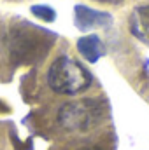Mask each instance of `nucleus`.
<instances>
[{
    "mask_svg": "<svg viewBox=\"0 0 149 150\" xmlns=\"http://www.w3.org/2000/svg\"><path fill=\"white\" fill-rule=\"evenodd\" d=\"M47 84L58 94H79L91 84L90 72L72 58H58L47 70Z\"/></svg>",
    "mask_w": 149,
    "mask_h": 150,
    "instance_id": "1",
    "label": "nucleus"
},
{
    "mask_svg": "<svg viewBox=\"0 0 149 150\" xmlns=\"http://www.w3.org/2000/svg\"><path fill=\"white\" fill-rule=\"evenodd\" d=\"M98 105L91 100L65 103L58 112V122L69 131H84L98 117Z\"/></svg>",
    "mask_w": 149,
    "mask_h": 150,
    "instance_id": "2",
    "label": "nucleus"
},
{
    "mask_svg": "<svg viewBox=\"0 0 149 150\" xmlns=\"http://www.w3.org/2000/svg\"><path fill=\"white\" fill-rule=\"evenodd\" d=\"M97 2H104V4H116L119 0H97Z\"/></svg>",
    "mask_w": 149,
    "mask_h": 150,
    "instance_id": "7",
    "label": "nucleus"
},
{
    "mask_svg": "<svg viewBox=\"0 0 149 150\" xmlns=\"http://www.w3.org/2000/svg\"><path fill=\"white\" fill-rule=\"evenodd\" d=\"M81 150H100V149H97V147H86V149H81Z\"/></svg>",
    "mask_w": 149,
    "mask_h": 150,
    "instance_id": "8",
    "label": "nucleus"
},
{
    "mask_svg": "<svg viewBox=\"0 0 149 150\" xmlns=\"http://www.w3.org/2000/svg\"><path fill=\"white\" fill-rule=\"evenodd\" d=\"M109 23H111V16L107 12H98V11H93L84 5L75 7V26L82 32L91 30L95 26H104Z\"/></svg>",
    "mask_w": 149,
    "mask_h": 150,
    "instance_id": "3",
    "label": "nucleus"
},
{
    "mask_svg": "<svg viewBox=\"0 0 149 150\" xmlns=\"http://www.w3.org/2000/svg\"><path fill=\"white\" fill-rule=\"evenodd\" d=\"M32 12L39 19H44V21H53L54 19V11L51 7H47V5H34Z\"/></svg>",
    "mask_w": 149,
    "mask_h": 150,
    "instance_id": "6",
    "label": "nucleus"
},
{
    "mask_svg": "<svg viewBox=\"0 0 149 150\" xmlns=\"http://www.w3.org/2000/svg\"><path fill=\"white\" fill-rule=\"evenodd\" d=\"M130 32L133 33V37L149 45V5H140L132 12Z\"/></svg>",
    "mask_w": 149,
    "mask_h": 150,
    "instance_id": "4",
    "label": "nucleus"
},
{
    "mask_svg": "<svg viewBox=\"0 0 149 150\" xmlns=\"http://www.w3.org/2000/svg\"><path fill=\"white\" fill-rule=\"evenodd\" d=\"M77 49H79V52H81L90 63L98 61V59L105 54V47H104L102 40L97 37V35H86V37L79 38V40H77Z\"/></svg>",
    "mask_w": 149,
    "mask_h": 150,
    "instance_id": "5",
    "label": "nucleus"
}]
</instances>
